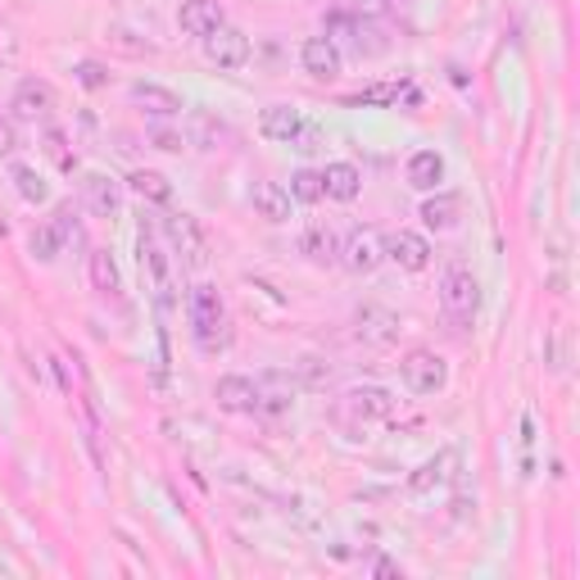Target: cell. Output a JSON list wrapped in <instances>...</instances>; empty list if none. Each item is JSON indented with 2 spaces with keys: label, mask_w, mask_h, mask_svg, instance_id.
I'll return each mask as SVG.
<instances>
[{
  "label": "cell",
  "mask_w": 580,
  "mask_h": 580,
  "mask_svg": "<svg viewBox=\"0 0 580 580\" xmlns=\"http://www.w3.org/2000/svg\"><path fill=\"white\" fill-rule=\"evenodd\" d=\"M395 413H400V400L385 391V385H350V391L341 395V404H335V422H341L345 431H354V435L391 422Z\"/></svg>",
  "instance_id": "obj_1"
},
{
  "label": "cell",
  "mask_w": 580,
  "mask_h": 580,
  "mask_svg": "<svg viewBox=\"0 0 580 580\" xmlns=\"http://www.w3.org/2000/svg\"><path fill=\"white\" fill-rule=\"evenodd\" d=\"M186 313H190V331H196V341H200L209 354L227 345V304H222V296H218V286H209V281L190 286Z\"/></svg>",
  "instance_id": "obj_2"
},
{
  "label": "cell",
  "mask_w": 580,
  "mask_h": 580,
  "mask_svg": "<svg viewBox=\"0 0 580 580\" xmlns=\"http://www.w3.org/2000/svg\"><path fill=\"white\" fill-rule=\"evenodd\" d=\"M400 376H404V385L413 395H441L449 385V363L435 350H408L400 359Z\"/></svg>",
  "instance_id": "obj_3"
},
{
  "label": "cell",
  "mask_w": 580,
  "mask_h": 580,
  "mask_svg": "<svg viewBox=\"0 0 580 580\" xmlns=\"http://www.w3.org/2000/svg\"><path fill=\"white\" fill-rule=\"evenodd\" d=\"M341 263L345 272H354V277H372L381 263H385V240H381V231L376 227H354L345 240H341Z\"/></svg>",
  "instance_id": "obj_4"
},
{
  "label": "cell",
  "mask_w": 580,
  "mask_h": 580,
  "mask_svg": "<svg viewBox=\"0 0 580 580\" xmlns=\"http://www.w3.org/2000/svg\"><path fill=\"white\" fill-rule=\"evenodd\" d=\"M164 231H168V240H173V255L182 259V268L200 272V268L209 263V240H205L200 222L190 218V214H168V218H164Z\"/></svg>",
  "instance_id": "obj_5"
},
{
  "label": "cell",
  "mask_w": 580,
  "mask_h": 580,
  "mask_svg": "<svg viewBox=\"0 0 580 580\" xmlns=\"http://www.w3.org/2000/svg\"><path fill=\"white\" fill-rule=\"evenodd\" d=\"M441 309H445L458 327L476 318V309H480V281H476L467 268H449V272H445V281H441Z\"/></svg>",
  "instance_id": "obj_6"
},
{
  "label": "cell",
  "mask_w": 580,
  "mask_h": 580,
  "mask_svg": "<svg viewBox=\"0 0 580 580\" xmlns=\"http://www.w3.org/2000/svg\"><path fill=\"white\" fill-rule=\"evenodd\" d=\"M136 263H141V272H145V281H151V290H155V300L168 309L173 304V259L164 255V246L141 227V240H136Z\"/></svg>",
  "instance_id": "obj_7"
},
{
  "label": "cell",
  "mask_w": 580,
  "mask_h": 580,
  "mask_svg": "<svg viewBox=\"0 0 580 580\" xmlns=\"http://www.w3.org/2000/svg\"><path fill=\"white\" fill-rule=\"evenodd\" d=\"M77 190H82V205H86L95 218L114 222V218L123 214V190H127V186H123L118 177H110V173H82Z\"/></svg>",
  "instance_id": "obj_8"
},
{
  "label": "cell",
  "mask_w": 580,
  "mask_h": 580,
  "mask_svg": "<svg viewBox=\"0 0 580 580\" xmlns=\"http://www.w3.org/2000/svg\"><path fill=\"white\" fill-rule=\"evenodd\" d=\"M200 45H205V60L214 69H246L250 64V37L240 32V28H231V23H222L218 32H209Z\"/></svg>",
  "instance_id": "obj_9"
},
{
  "label": "cell",
  "mask_w": 580,
  "mask_h": 580,
  "mask_svg": "<svg viewBox=\"0 0 580 580\" xmlns=\"http://www.w3.org/2000/svg\"><path fill=\"white\" fill-rule=\"evenodd\" d=\"M300 64H304V73L313 82H335V77L345 73V51L331 37H309L300 45Z\"/></svg>",
  "instance_id": "obj_10"
},
{
  "label": "cell",
  "mask_w": 580,
  "mask_h": 580,
  "mask_svg": "<svg viewBox=\"0 0 580 580\" xmlns=\"http://www.w3.org/2000/svg\"><path fill=\"white\" fill-rule=\"evenodd\" d=\"M381 240H385V259L400 263L404 272H426V268H431V240H426L422 231L400 227V231L381 236Z\"/></svg>",
  "instance_id": "obj_11"
},
{
  "label": "cell",
  "mask_w": 580,
  "mask_h": 580,
  "mask_svg": "<svg viewBox=\"0 0 580 580\" xmlns=\"http://www.w3.org/2000/svg\"><path fill=\"white\" fill-rule=\"evenodd\" d=\"M354 335L372 350H385V345L400 341V318L391 309H381V304H363L354 313Z\"/></svg>",
  "instance_id": "obj_12"
},
{
  "label": "cell",
  "mask_w": 580,
  "mask_h": 580,
  "mask_svg": "<svg viewBox=\"0 0 580 580\" xmlns=\"http://www.w3.org/2000/svg\"><path fill=\"white\" fill-rule=\"evenodd\" d=\"M127 95H132V105H136L141 114H151V118H177V114L186 110L182 95H177L173 86H159V82H132Z\"/></svg>",
  "instance_id": "obj_13"
},
{
  "label": "cell",
  "mask_w": 580,
  "mask_h": 580,
  "mask_svg": "<svg viewBox=\"0 0 580 580\" xmlns=\"http://www.w3.org/2000/svg\"><path fill=\"white\" fill-rule=\"evenodd\" d=\"M69 240H77V227L69 222V214H55L51 222H41L37 231H32V259H41V263H55L60 255H64V246Z\"/></svg>",
  "instance_id": "obj_14"
},
{
  "label": "cell",
  "mask_w": 580,
  "mask_h": 580,
  "mask_svg": "<svg viewBox=\"0 0 580 580\" xmlns=\"http://www.w3.org/2000/svg\"><path fill=\"white\" fill-rule=\"evenodd\" d=\"M10 110H14V118H23V123L45 118V114L55 110V91H51V82H41V77H23V82L14 86V101H10Z\"/></svg>",
  "instance_id": "obj_15"
},
{
  "label": "cell",
  "mask_w": 580,
  "mask_h": 580,
  "mask_svg": "<svg viewBox=\"0 0 580 580\" xmlns=\"http://www.w3.org/2000/svg\"><path fill=\"white\" fill-rule=\"evenodd\" d=\"M227 23V14H222V6L218 0H182V10H177V28H182V37H209V32H218Z\"/></svg>",
  "instance_id": "obj_16"
},
{
  "label": "cell",
  "mask_w": 580,
  "mask_h": 580,
  "mask_svg": "<svg viewBox=\"0 0 580 580\" xmlns=\"http://www.w3.org/2000/svg\"><path fill=\"white\" fill-rule=\"evenodd\" d=\"M417 218L431 227V231H458V222H463V196H454V190H431V196L422 200V209H417Z\"/></svg>",
  "instance_id": "obj_17"
},
{
  "label": "cell",
  "mask_w": 580,
  "mask_h": 580,
  "mask_svg": "<svg viewBox=\"0 0 580 580\" xmlns=\"http://www.w3.org/2000/svg\"><path fill=\"white\" fill-rule=\"evenodd\" d=\"M454 467H458V454H454V449H441V454H435V458H426V463H422V467L408 476V495H417V499L435 495L441 486H449Z\"/></svg>",
  "instance_id": "obj_18"
},
{
  "label": "cell",
  "mask_w": 580,
  "mask_h": 580,
  "mask_svg": "<svg viewBox=\"0 0 580 580\" xmlns=\"http://www.w3.org/2000/svg\"><path fill=\"white\" fill-rule=\"evenodd\" d=\"M359 190H363V168H359V164L335 159V164L322 168V196H327V200L350 205V200H359Z\"/></svg>",
  "instance_id": "obj_19"
},
{
  "label": "cell",
  "mask_w": 580,
  "mask_h": 580,
  "mask_svg": "<svg viewBox=\"0 0 580 580\" xmlns=\"http://www.w3.org/2000/svg\"><path fill=\"white\" fill-rule=\"evenodd\" d=\"M214 400H218V408H227V413H255V408H259L255 376H240V372L218 376V385H214Z\"/></svg>",
  "instance_id": "obj_20"
},
{
  "label": "cell",
  "mask_w": 580,
  "mask_h": 580,
  "mask_svg": "<svg viewBox=\"0 0 580 580\" xmlns=\"http://www.w3.org/2000/svg\"><path fill=\"white\" fill-rule=\"evenodd\" d=\"M255 391H259V408L255 413L281 417V413H290V404H296V381H290L286 372H263L255 381Z\"/></svg>",
  "instance_id": "obj_21"
},
{
  "label": "cell",
  "mask_w": 580,
  "mask_h": 580,
  "mask_svg": "<svg viewBox=\"0 0 580 580\" xmlns=\"http://www.w3.org/2000/svg\"><path fill=\"white\" fill-rule=\"evenodd\" d=\"M250 205H255V214L263 218V222H272V227H281V222H290V190L281 186V182H255V190H250Z\"/></svg>",
  "instance_id": "obj_22"
},
{
  "label": "cell",
  "mask_w": 580,
  "mask_h": 580,
  "mask_svg": "<svg viewBox=\"0 0 580 580\" xmlns=\"http://www.w3.org/2000/svg\"><path fill=\"white\" fill-rule=\"evenodd\" d=\"M300 255H304L309 263L327 268V263L341 259V236L331 231V222H309L304 236H300Z\"/></svg>",
  "instance_id": "obj_23"
},
{
  "label": "cell",
  "mask_w": 580,
  "mask_h": 580,
  "mask_svg": "<svg viewBox=\"0 0 580 580\" xmlns=\"http://www.w3.org/2000/svg\"><path fill=\"white\" fill-rule=\"evenodd\" d=\"M404 177H408V186H413V190L431 196V190H441V182H445V159L435 155V151H417V155H408Z\"/></svg>",
  "instance_id": "obj_24"
},
{
  "label": "cell",
  "mask_w": 580,
  "mask_h": 580,
  "mask_svg": "<svg viewBox=\"0 0 580 580\" xmlns=\"http://www.w3.org/2000/svg\"><path fill=\"white\" fill-rule=\"evenodd\" d=\"M300 127H304V114L290 110V105H268V110L259 114V132H263L268 141H277V145H290Z\"/></svg>",
  "instance_id": "obj_25"
},
{
  "label": "cell",
  "mask_w": 580,
  "mask_h": 580,
  "mask_svg": "<svg viewBox=\"0 0 580 580\" xmlns=\"http://www.w3.org/2000/svg\"><path fill=\"white\" fill-rule=\"evenodd\" d=\"M136 200H145V205H168L173 200V182L164 177V173H155V168H136L127 182H123Z\"/></svg>",
  "instance_id": "obj_26"
},
{
  "label": "cell",
  "mask_w": 580,
  "mask_h": 580,
  "mask_svg": "<svg viewBox=\"0 0 580 580\" xmlns=\"http://www.w3.org/2000/svg\"><path fill=\"white\" fill-rule=\"evenodd\" d=\"M86 277H91V290H101V296H118V290H123V272H118L110 250H91L86 255Z\"/></svg>",
  "instance_id": "obj_27"
},
{
  "label": "cell",
  "mask_w": 580,
  "mask_h": 580,
  "mask_svg": "<svg viewBox=\"0 0 580 580\" xmlns=\"http://www.w3.org/2000/svg\"><path fill=\"white\" fill-rule=\"evenodd\" d=\"M227 141H231L227 123H218L214 114H196V123H190V141H186V145H200V151H222Z\"/></svg>",
  "instance_id": "obj_28"
},
{
  "label": "cell",
  "mask_w": 580,
  "mask_h": 580,
  "mask_svg": "<svg viewBox=\"0 0 580 580\" xmlns=\"http://www.w3.org/2000/svg\"><path fill=\"white\" fill-rule=\"evenodd\" d=\"M10 182H14V190H19L28 205H45V200H51V186H45V177H41L37 168H28V164H14V168H10Z\"/></svg>",
  "instance_id": "obj_29"
},
{
  "label": "cell",
  "mask_w": 580,
  "mask_h": 580,
  "mask_svg": "<svg viewBox=\"0 0 580 580\" xmlns=\"http://www.w3.org/2000/svg\"><path fill=\"white\" fill-rule=\"evenodd\" d=\"M290 200L296 205H318L322 200V173H313V168H300L296 177H290Z\"/></svg>",
  "instance_id": "obj_30"
},
{
  "label": "cell",
  "mask_w": 580,
  "mask_h": 580,
  "mask_svg": "<svg viewBox=\"0 0 580 580\" xmlns=\"http://www.w3.org/2000/svg\"><path fill=\"white\" fill-rule=\"evenodd\" d=\"M45 155H51L64 173H73V155H69V136L60 127H45Z\"/></svg>",
  "instance_id": "obj_31"
},
{
  "label": "cell",
  "mask_w": 580,
  "mask_h": 580,
  "mask_svg": "<svg viewBox=\"0 0 580 580\" xmlns=\"http://www.w3.org/2000/svg\"><path fill=\"white\" fill-rule=\"evenodd\" d=\"M400 95H404V82H385V86H367L359 95V105H391V101H400Z\"/></svg>",
  "instance_id": "obj_32"
},
{
  "label": "cell",
  "mask_w": 580,
  "mask_h": 580,
  "mask_svg": "<svg viewBox=\"0 0 580 580\" xmlns=\"http://www.w3.org/2000/svg\"><path fill=\"white\" fill-rule=\"evenodd\" d=\"M322 145V127L318 123H304L300 132H296V141H290V151H300V155H313Z\"/></svg>",
  "instance_id": "obj_33"
},
{
  "label": "cell",
  "mask_w": 580,
  "mask_h": 580,
  "mask_svg": "<svg viewBox=\"0 0 580 580\" xmlns=\"http://www.w3.org/2000/svg\"><path fill=\"white\" fill-rule=\"evenodd\" d=\"M73 73H77V82H82L86 91H101V86H110V73H105L101 64H91V60H86V64H77Z\"/></svg>",
  "instance_id": "obj_34"
},
{
  "label": "cell",
  "mask_w": 580,
  "mask_h": 580,
  "mask_svg": "<svg viewBox=\"0 0 580 580\" xmlns=\"http://www.w3.org/2000/svg\"><path fill=\"white\" fill-rule=\"evenodd\" d=\"M151 141L159 145V151H186V136H177V132H164V127H155V132H151Z\"/></svg>",
  "instance_id": "obj_35"
},
{
  "label": "cell",
  "mask_w": 580,
  "mask_h": 580,
  "mask_svg": "<svg viewBox=\"0 0 580 580\" xmlns=\"http://www.w3.org/2000/svg\"><path fill=\"white\" fill-rule=\"evenodd\" d=\"M300 372H304L309 385H327V381H331V367H318V359H304Z\"/></svg>",
  "instance_id": "obj_36"
},
{
  "label": "cell",
  "mask_w": 580,
  "mask_h": 580,
  "mask_svg": "<svg viewBox=\"0 0 580 580\" xmlns=\"http://www.w3.org/2000/svg\"><path fill=\"white\" fill-rule=\"evenodd\" d=\"M335 6H341L345 14H372V10L381 6V0H335Z\"/></svg>",
  "instance_id": "obj_37"
},
{
  "label": "cell",
  "mask_w": 580,
  "mask_h": 580,
  "mask_svg": "<svg viewBox=\"0 0 580 580\" xmlns=\"http://www.w3.org/2000/svg\"><path fill=\"white\" fill-rule=\"evenodd\" d=\"M10 151H14V127L0 118V155H10Z\"/></svg>",
  "instance_id": "obj_38"
}]
</instances>
